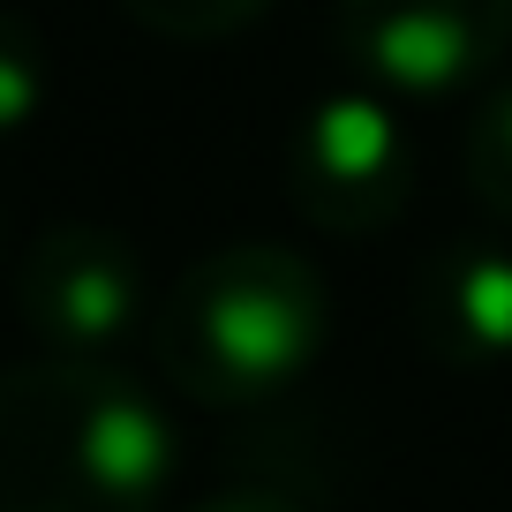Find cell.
<instances>
[{
    "mask_svg": "<svg viewBox=\"0 0 512 512\" xmlns=\"http://www.w3.org/2000/svg\"><path fill=\"white\" fill-rule=\"evenodd\" d=\"M415 347L445 369H497L512 362V241L452 234L415 264L407 287Z\"/></svg>",
    "mask_w": 512,
    "mask_h": 512,
    "instance_id": "obj_6",
    "label": "cell"
},
{
    "mask_svg": "<svg viewBox=\"0 0 512 512\" xmlns=\"http://www.w3.org/2000/svg\"><path fill=\"white\" fill-rule=\"evenodd\" d=\"M287 196L317 234H384L415 204V128L400 98L369 83L317 91L287 128Z\"/></svg>",
    "mask_w": 512,
    "mask_h": 512,
    "instance_id": "obj_3",
    "label": "cell"
},
{
    "mask_svg": "<svg viewBox=\"0 0 512 512\" xmlns=\"http://www.w3.org/2000/svg\"><path fill=\"white\" fill-rule=\"evenodd\" d=\"M16 309L46 354H113L151 317L144 256L113 226L53 219L16 264Z\"/></svg>",
    "mask_w": 512,
    "mask_h": 512,
    "instance_id": "obj_5",
    "label": "cell"
},
{
    "mask_svg": "<svg viewBox=\"0 0 512 512\" xmlns=\"http://www.w3.org/2000/svg\"><path fill=\"white\" fill-rule=\"evenodd\" d=\"M467 189L490 211L497 226H512V76L497 91L475 98V121H467Z\"/></svg>",
    "mask_w": 512,
    "mask_h": 512,
    "instance_id": "obj_7",
    "label": "cell"
},
{
    "mask_svg": "<svg viewBox=\"0 0 512 512\" xmlns=\"http://www.w3.org/2000/svg\"><path fill=\"white\" fill-rule=\"evenodd\" d=\"M46 38H38V23H23L16 8H0V136H16L23 121H38V106H46Z\"/></svg>",
    "mask_w": 512,
    "mask_h": 512,
    "instance_id": "obj_9",
    "label": "cell"
},
{
    "mask_svg": "<svg viewBox=\"0 0 512 512\" xmlns=\"http://www.w3.org/2000/svg\"><path fill=\"white\" fill-rule=\"evenodd\" d=\"M332 294L287 241H226L196 256L151 309V354L196 407H264L317 369Z\"/></svg>",
    "mask_w": 512,
    "mask_h": 512,
    "instance_id": "obj_2",
    "label": "cell"
},
{
    "mask_svg": "<svg viewBox=\"0 0 512 512\" xmlns=\"http://www.w3.org/2000/svg\"><path fill=\"white\" fill-rule=\"evenodd\" d=\"M0 256H8V234H0Z\"/></svg>",
    "mask_w": 512,
    "mask_h": 512,
    "instance_id": "obj_11",
    "label": "cell"
},
{
    "mask_svg": "<svg viewBox=\"0 0 512 512\" xmlns=\"http://www.w3.org/2000/svg\"><path fill=\"white\" fill-rule=\"evenodd\" d=\"M174 467L166 407L106 354L0 369V512H159Z\"/></svg>",
    "mask_w": 512,
    "mask_h": 512,
    "instance_id": "obj_1",
    "label": "cell"
},
{
    "mask_svg": "<svg viewBox=\"0 0 512 512\" xmlns=\"http://www.w3.org/2000/svg\"><path fill=\"white\" fill-rule=\"evenodd\" d=\"M332 38L369 91L467 98L512 53V0H332Z\"/></svg>",
    "mask_w": 512,
    "mask_h": 512,
    "instance_id": "obj_4",
    "label": "cell"
},
{
    "mask_svg": "<svg viewBox=\"0 0 512 512\" xmlns=\"http://www.w3.org/2000/svg\"><path fill=\"white\" fill-rule=\"evenodd\" d=\"M128 16L144 23L151 38H174V46H211V38L249 31L256 16H272L279 0H121Z\"/></svg>",
    "mask_w": 512,
    "mask_h": 512,
    "instance_id": "obj_8",
    "label": "cell"
},
{
    "mask_svg": "<svg viewBox=\"0 0 512 512\" xmlns=\"http://www.w3.org/2000/svg\"><path fill=\"white\" fill-rule=\"evenodd\" d=\"M189 512H302V505H294L287 490H256V482H249V490H219V497H196Z\"/></svg>",
    "mask_w": 512,
    "mask_h": 512,
    "instance_id": "obj_10",
    "label": "cell"
}]
</instances>
